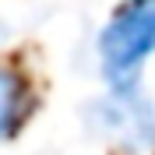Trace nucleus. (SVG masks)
Segmentation results:
<instances>
[{
	"mask_svg": "<svg viewBox=\"0 0 155 155\" xmlns=\"http://www.w3.org/2000/svg\"><path fill=\"white\" fill-rule=\"evenodd\" d=\"M155 53V0H134L106 25L99 39L102 74L120 92L134 85L137 67Z\"/></svg>",
	"mask_w": 155,
	"mask_h": 155,
	"instance_id": "f257e3e1",
	"label": "nucleus"
},
{
	"mask_svg": "<svg viewBox=\"0 0 155 155\" xmlns=\"http://www.w3.org/2000/svg\"><path fill=\"white\" fill-rule=\"evenodd\" d=\"M21 113H25V85L14 71L0 67V141L14 134Z\"/></svg>",
	"mask_w": 155,
	"mask_h": 155,
	"instance_id": "f03ea898",
	"label": "nucleus"
}]
</instances>
